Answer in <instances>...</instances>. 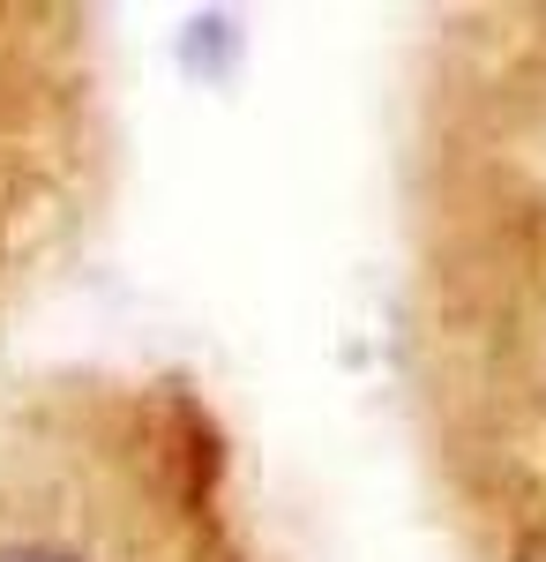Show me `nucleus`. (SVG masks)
<instances>
[{
    "label": "nucleus",
    "instance_id": "f257e3e1",
    "mask_svg": "<svg viewBox=\"0 0 546 562\" xmlns=\"http://www.w3.org/2000/svg\"><path fill=\"white\" fill-rule=\"evenodd\" d=\"M405 390L457 562H546V8L464 15L420 90Z\"/></svg>",
    "mask_w": 546,
    "mask_h": 562
},
{
    "label": "nucleus",
    "instance_id": "f03ea898",
    "mask_svg": "<svg viewBox=\"0 0 546 562\" xmlns=\"http://www.w3.org/2000/svg\"><path fill=\"white\" fill-rule=\"evenodd\" d=\"M0 562H270L180 375H53L0 413Z\"/></svg>",
    "mask_w": 546,
    "mask_h": 562
},
{
    "label": "nucleus",
    "instance_id": "7ed1b4c3",
    "mask_svg": "<svg viewBox=\"0 0 546 562\" xmlns=\"http://www.w3.org/2000/svg\"><path fill=\"white\" fill-rule=\"evenodd\" d=\"M31 173H38L31 143H23V128H8V135H0V293H8L15 233H23V217H31Z\"/></svg>",
    "mask_w": 546,
    "mask_h": 562
}]
</instances>
